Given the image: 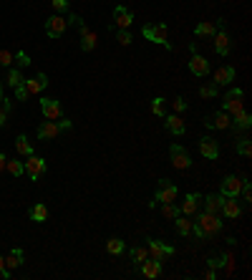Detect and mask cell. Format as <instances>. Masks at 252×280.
I'll return each instance as SVG.
<instances>
[{"instance_id":"cell-23","label":"cell","mask_w":252,"mask_h":280,"mask_svg":"<svg viewBox=\"0 0 252 280\" xmlns=\"http://www.w3.org/2000/svg\"><path fill=\"white\" fill-rule=\"evenodd\" d=\"M199 202H202V197H199V194H194V192H189V194H187V199H184V205L179 207V212H184V215H194V212H197V207H199Z\"/></svg>"},{"instance_id":"cell-8","label":"cell","mask_w":252,"mask_h":280,"mask_svg":"<svg viewBox=\"0 0 252 280\" xmlns=\"http://www.w3.org/2000/svg\"><path fill=\"white\" fill-rule=\"evenodd\" d=\"M169 156H172V164H174L177 169H189V164H192V159H189L187 149H184V146H179V144H172Z\"/></svg>"},{"instance_id":"cell-50","label":"cell","mask_w":252,"mask_h":280,"mask_svg":"<svg viewBox=\"0 0 252 280\" xmlns=\"http://www.w3.org/2000/svg\"><path fill=\"white\" fill-rule=\"evenodd\" d=\"M3 99H5V96H3V84H0V104H3Z\"/></svg>"},{"instance_id":"cell-15","label":"cell","mask_w":252,"mask_h":280,"mask_svg":"<svg viewBox=\"0 0 252 280\" xmlns=\"http://www.w3.org/2000/svg\"><path fill=\"white\" fill-rule=\"evenodd\" d=\"M240 189H242V179L240 177H225L220 194L222 197H240Z\"/></svg>"},{"instance_id":"cell-11","label":"cell","mask_w":252,"mask_h":280,"mask_svg":"<svg viewBox=\"0 0 252 280\" xmlns=\"http://www.w3.org/2000/svg\"><path fill=\"white\" fill-rule=\"evenodd\" d=\"M46 86H48V76H46V73H35L33 78L23 81V89L28 91V96H30V94H40Z\"/></svg>"},{"instance_id":"cell-16","label":"cell","mask_w":252,"mask_h":280,"mask_svg":"<svg viewBox=\"0 0 252 280\" xmlns=\"http://www.w3.org/2000/svg\"><path fill=\"white\" fill-rule=\"evenodd\" d=\"M222 212H225V217H230V220H237L240 215H242V207L237 205V197H222V207H220Z\"/></svg>"},{"instance_id":"cell-18","label":"cell","mask_w":252,"mask_h":280,"mask_svg":"<svg viewBox=\"0 0 252 280\" xmlns=\"http://www.w3.org/2000/svg\"><path fill=\"white\" fill-rule=\"evenodd\" d=\"M58 134H61V127H58L56 122H51V119L38 127V139H40V141H46V139H56Z\"/></svg>"},{"instance_id":"cell-44","label":"cell","mask_w":252,"mask_h":280,"mask_svg":"<svg viewBox=\"0 0 252 280\" xmlns=\"http://www.w3.org/2000/svg\"><path fill=\"white\" fill-rule=\"evenodd\" d=\"M15 61H18V68L30 66V58H28V53H25V51H18V53H15Z\"/></svg>"},{"instance_id":"cell-42","label":"cell","mask_w":252,"mask_h":280,"mask_svg":"<svg viewBox=\"0 0 252 280\" xmlns=\"http://www.w3.org/2000/svg\"><path fill=\"white\" fill-rule=\"evenodd\" d=\"M51 5L56 13H68V0H51Z\"/></svg>"},{"instance_id":"cell-48","label":"cell","mask_w":252,"mask_h":280,"mask_svg":"<svg viewBox=\"0 0 252 280\" xmlns=\"http://www.w3.org/2000/svg\"><path fill=\"white\" fill-rule=\"evenodd\" d=\"M15 96H18V101H25V99H28V91L23 89V84H20V86H15Z\"/></svg>"},{"instance_id":"cell-27","label":"cell","mask_w":252,"mask_h":280,"mask_svg":"<svg viewBox=\"0 0 252 280\" xmlns=\"http://www.w3.org/2000/svg\"><path fill=\"white\" fill-rule=\"evenodd\" d=\"M96 41H99L96 33H91V30H83L81 33V48L83 51H94L96 48Z\"/></svg>"},{"instance_id":"cell-13","label":"cell","mask_w":252,"mask_h":280,"mask_svg":"<svg viewBox=\"0 0 252 280\" xmlns=\"http://www.w3.org/2000/svg\"><path fill=\"white\" fill-rule=\"evenodd\" d=\"M199 151H202V156H207V159H217V156H220V144H217L212 137H202V139H199Z\"/></svg>"},{"instance_id":"cell-43","label":"cell","mask_w":252,"mask_h":280,"mask_svg":"<svg viewBox=\"0 0 252 280\" xmlns=\"http://www.w3.org/2000/svg\"><path fill=\"white\" fill-rule=\"evenodd\" d=\"M13 61H15V56H13L10 51H0V66H8V68H10Z\"/></svg>"},{"instance_id":"cell-24","label":"cell","mask_w":252,"mask_h":280,"mask_svg":"<svg viewBox=\"0 0 252 280\" xmlns=\"http://www.w3.org/2000/svg\"><path fill=\"white\" fill-rule=\"evenodd\" d=\"M23 258H25V255H23V250H20V248H13V250H10V255L5 258V268H8V270L20 268V265H23Z\"/></svg>"},{"instance_id":"cell-34","label":"cell","mask_w":252,"mask_h":280,"mask_svg":"<svg viewBox=\"0 0 252 280\" xmlns=\"http://www.w3.org/2000/svg\"><path fill=\"white\" fill-rule=\"evenodd\" d=\"M23 81H25V78H23V73H20V68H18V66L8 71V86H10V89H15V86H20Z\"/></svg>"},{"instance_id":"cell-33","label":"cell","mask_w":252,"mask_h":280,"mask_svg":"<svg viewBox=\"0 0 252 280\" xmlns=\"http://www.w3.org/2000/svg\"><path fill=\"white\" fill-rule=\"evenodd\" d=\"M174 227H177V232H179L182 237H187V235L192 232V220H187V217H174Z\"/></svg>"},{"instance_id":"cell-20","label":"cell","mask_w":252,"mask_h":280,"mask_svg":"<svg viewBox=\"0 0 252 280\" xmlns=\"http://www.w3.org/2000/svg\"><path fill=\"white\" fill-rule=\"evenodd\" d=\"M189 71H192L194 76H207V73H209V61L194 53V56L189 58Z\"/></svg>"},{"instance_id":"cell-3","label":"cell","mask_w":252,"mask_h":280,"mask_svg":"<svg viewBox=\"0 0 252 280\" xmlns=\"http://www.w3.org/2000/svg\"><path fill=\"white\" fill-rule=\"evenodd\" d=\"M23 174H28V177L35 182L38 177L46 174V162H43L40 156H35V154L25 156V162H23Z\"/></svg>"},{"instance_id":"cell-12","label":"cell","mask_w":252,"mask_h":280,"mask_svg":"<svg viewBox=\"0 0 252 280\" xmlns=\"http://www.w3.org/2000/svg\"><path fill=\"white\" fill-rule=\"evenodd\" d=\"M114 20H116V28L119 30H126V28L134 23V13L129 8H124V5H116L114 8Z\"/></svg>"},{"instance_id":"cell-6","label":"cell","mask_w":252,"mask_h":280,"mask_svg":"<svg viewBox=\"0 0 252 280\" xmlns=\"http://www.w3.org/2000/svg\"><path fill=\"white\" fill-rule=\"evenodd\" d=\"M66 25H68V20L56 13V15H51V18L46 20V35H48V38H61V35L66 33Z\"/></svg>"},{"instance_id":"cell-2","label":"cell","mask_w":252,"mask_h":280,"mask_svg":"<svg viewBox=\"0 0 252 280\" xmlns=\"http://www.w3.org/2000/svg\"><path fill=\"white\" fill-rule=\"evenodd\" d=\"M146 250H149V258H154V260H166V258H172L174 255V248L172 245H166V243H161V240H146Z\"/></svg>"},{"instance_id":"cell-25","label":"cell","mask_w":252,"mask_h":280,"mask_svg":"<svg viewBox=\"0 0 252 280\" xmlns=\"http://www.w3.org/2000/svg\"><path fill=\"white\" fill-rule=\"evenodd\" d=\"M220 207H222V194H207V199H204V212L217 215Z\"/></svg>"},{"instance_id":"cell-47","label":"cell","mask_w":252,"mask_h":280,"mask_svg":"<svg viewBox=\"0 0 252 280\" xmlns=\"http://www.w3.org/2000/svg\"><path fill=\"white\" fill-rule=\"evenodd\" d=\"M189 235H194V237H199V240H209L207 235H204V230L199 227V225H192V232Z\"/></svg>"},{"instance_id":"cell-32","label":"cell","mask_w":252,"mask_h":280,"mask_svg":"<svg viewBox=\"0 0 252 280\" xmlns=\"http://www.w3.org/2000/svg\"><path fill=\"white\" fill-rule=\"evenodd\" d=\"M15 149H18V154H23V156H30V154H33V146H30V141H28L25 134H20V137L15 139Z\"/></svg>"},{"instance_id":"cell-19","label":"cell","mask_w":252,"mask_h":280,"mask_svg":"<svg viewBox=\"0 0 252 280\" xmlns=\"http://www.w3.org/2000/svg\"><path fill=\"white\" fill-rule=\"evenodd\" d=\"M235 68L232 66H222V68H217L215 71V81L212 84H217V86H227V84H232L235 81Z\"/></svg>"},{"instance_id":"cell-39","label":"cell","mask_w":252,"mask_h":280,"mask_svg":"<svg viewBox=\"0 0 252 280\" xmlns=\"http://www.w3.org/2000/svg\"><path fill=\"white\" fill-rule=\"evenodd\" d=\"M5 169H8L13 177H20V174H23V162H15V159H13V162L5 164Z\"/></svg>"},{"instance_id":"cell-29","label":"cell","mask_w":252,"mask_h":280,"mask_svg":"<svg viewBox=\"0 0 252 280\" xmlns=\"http://www.w3.org/2000/svg\"><path fill=\"white\" fill-rule=\"evenodd\" d=\"M215 23H209V20H204V23H199L197 28H194V35H199V38H212L215 35Z\"/></svg>"},{"instance_id":"cell-26","label":"cell","mask_w":252,"mask_h":280,"mask_svg":"<svg viewBox=\"0 0 252 280\" xmlns=\"http://www.w3.org/2000/svg\"><path fill=\"white\" fill-rule=\"evenodd\" d=\"M28 217L33 220V222H46L48 220V207L46 205H35V207H30V212H28Z\"/></svg>"},{"instance_id":"cell-37","label":"cell","mask_w":252,"mask_h":280,"mask_svg":"<svg viewBox=\"0 0 252 280\" xmlns=\"http://www.w3.org/2000/svg\"><path fill=\"white\" fill-rule=\"evenodd\" d=\"M10 101L8 99H3V104H0V127H5L8 124V114H10Z\"/></svg>"},{"instance_id":"cell-10","label":"cell","mask_w":252,"mask_h":280,"mask_svg":"<svg viewBox=\"0 0 252 280\" xmlns=\"http://www.w3.org/2000/svg\"><path fill=\"white\" fill-rule=\"evenodd\" d=\"M212 38H215V51H217L220 56H227V53H230V35H227L222 20H220V30H215Z\"/></svg>"},{"instance_id":"cell-46","label":"cell","mask_w":252,"mask_h":280,"mask_svg":"<svg viewBox=\"0 0 252 280\" xmlns=\"http://www.w3.org/2000/svg\"><path fill=\"white\" fill-rule=\"evenodd\" d=\"M0 278H3V280H10V270L5 268V258H3V255H0Z\"/></svg>"},{"instance_id":"cell-35","label":"cell","mask_w":252,"mask_h":280,"mask_svg":"<svg viewBox=\"0 0 252 280\" xmlns=\"http://www.w3.org/2000/svg\"><path fill=\"white\" fill-rule=\"evenodd\" d=\"M129 253H131V260H134V263H139V265H141V263H144V260L149 258V250H146V248H141V245L131 248Z\"/></svg>"},{"instance_id":"cell-30","label":"cell","mask_w":252,"mask_h":280,"mask_svg":"<svg viewBox=\"0 0 252 280\" xmlns=\"http://www.w3.org/2000/svg\"><path fill=\"white\" fill-rule=\"evenodd\" d=\"M230 263H232L230 255H209V260H207L209 268H227V270H230Z\"/></svg>"},{"instance_id":"cell-21","label":"cell","mask_w":252,"mask_h":280,"mask_svg":"<svg viewBox=\"0 0 252 280\" xmlns=\"http://www.w3.org/2000/svg\"><path fill=\"white\" fill-rule=\"evenodd\" d=\"M141 273H144V278H159L161 275V260H154V258H146L144 263H141Z\"/></svg>"},{"instance_id":"cell-5","label":"cell","mask_w":252,"mask_h":280,"mask_svg":"<svg viewBox=\"0 0 252 280\" xmlns=\"http://www.w3.org/2000/svg\"><path fill=\"white\" fill-rule=\"evenodd\" d=\"M177 199V184L169 182V179H159L156 184V197H154V202H174Z\"/></svg>"},{"instance_id":"cell-22","label":"cell","mask_w":252,"mask_h":280,"mask_svg":"<svg viewBox=\"0 0 252 280\" xmlns=\"http://www.w3.org/2000/svg\"><path fill=\"white\" fill-rule=\"evenodd\" d=\"M184 119L179 116V114H174V116H166V132L169 134H174V137H182L184 134Z\"/></svg>"},{"instance_id":"cell-41","label":"cell","mask_w":252,"mask_h":280,"mask_svg":"<svg viewBox=\"0 0 252 280\" xmlns=\"http://www.w3.org/2000/svg\"><path fill=\"white\" fill-rule=\"evenodd\" d=\"M151 111H154L156 116H164V99H161V96H156V99L151 101Z\"/></svg>"},{"instance_id":"cell-28","label":"cell","mask_w":252,"mask_h":280,"mask_svg":"<svg viewBox=\"0 0 252 280\" xmlns=\"http://www.w3.org/2000/svg\"><path fill=\"white\" fill-rule=\"evenodd\" d=\"M124 250H126L124 240H119V237H111V240H106V253H109V255H121Z\"/></svg>"},{"instance_id":"cell-38","label":"cell","mask_w":252,"mask_h":280,"mask_svg":"<svg viewBox=\"0 0 252 280\" xmlns=\"http://www.w3.org/2000/svg\"><path fill=\"white\" fill-rule=\"evenodd\" d=\"M199 96H202V99H215V96H217V84H204V86L199 89Z\"/></svg>"},{"instance_id":"cell-17","label":"cell","mask_w":252,"mask_h":280,"mask_svg":"<svg viewBox=\"0 0 252 280\" xmlns=\"http://www.w3.org/2000/svg\"><path fill=\"white\" fill-rule=\"evenodd\" d=\"M252 127V116L242 109V111H237L235 114V119H232V122H230V129H235V132H247Z\"/></svg>"},{"instance_id":"cell-36","label":"cell","mask_w":252,"mask_h":280,"mask_svg":"<svg viewBox=\"0 0 252 280\" xmlns=\"http://www.w3.org/2000/svg\"><path fill=\"white\" fill-rule=\"evenodd\" d=\"M161 215H164L166 220H174V217H179V207H174V202H164Z\"/></svg>"},{"instance_id":"cell-7","label":"cell","mask_w":252,"mask_h":280,"mask_svg":"<svg viewBox=\"0 0 252 280\" xmlns=\"http://www.w3.org/2000/svg\"><path fill=\"white\" fill-rule=\"evenodd\" d=\"M40 109H43V116L46 119H51V122H58V119L63 116V106H61V101H56V99H40Z\"/></svg>"},{"instance_id":"cell-45","label":"cell","mask_w":252,"mask_h":280,"mask_svg":"<svg viewBox=\"0 0 252 280\" xmlns=\"http://www.w3.org/2000/svg\"><path fill=\"white\" fill-rule=\"evenodd\" d=\"M172 106H174V114H184V111H187V101H184V99H174Z\"/></svg>"},{"instance_id":"cell-14","label":"cell","mask_w":252,"mask_h":280,"mask_svg":"<svg viewBox=\"0 0 252 280\" xmlns=\"http://www.w3.org/2000/svg\"><path fill=\"white\" fill-rule=\"evenodd\" d=\"M230 122L232 119L227 116V111H217V114H212V116H207V129H230Z\"/></svg>"},{"instance_id":"cell-40","label":"cell","mask_w":252,"mask_h":280,"mask_svg":"<svg viewBox=\"0 0 252 280\" xmlns=\"http://www.w3.org/2000/svg\"><path fill=\"white\" fill-rule=\"evenodd\" d=\"M116 41H119L121 46H129V43L134 41V35H131L129 30H119V33H116Z\"/></svg>"},{"instance_id":"cell-1","label":"cell","mask_w":252,"mask_h":280,"mask_svg":"<svg viewBox=\"0 0 252 280\" xmlns=\"http://www.w3.org/2000/svg\"><path fill=\"white\" fill-rule=\"evenodd\" d=\"M141 33H144L146 41L159 43V46H164L166 51H172V43L166 41V35H169V28H166L164 23H156V25H144V28H141Z\"/></svg>"},{"instance_id":"cell-9","label":"cell","mask_w":252,"mask_h":280,"mask_svg":"<svg viewBox=\"0 0 252 280\" xmlns=\"http://www.w3.org/2000/svg\"><path fill=\"white\" fill-rule=\"evenodd\" d=\"M225 111H230V114H237V111H242V89H230L227 94H225Z\"/></svg>"},{"instance_id":"cell-4","label":"cell","mask_w":252,"mask_h":280,"mask_svg":"<svg viewBox=\"0 0 252 280\" xmlns=\"http://www.w3.org/2000/svg\"><path fill=\"white\" fill-rule=\"evenodd\" d=\"M197 225L204 230V235H207V237H212V235H217V232L222 230L220 217H217V215H212V212H202V215H197Z\"/></svg>"},{"instance_id":"cell-31","label":"cell","mask_w":252,"mask_h":280,"mask_svg":"<svg viewBox=\"0 0 252 280\" xmlns=\"http://www.w3.org/2000/svg\"><path fill=\"white\" fill-rule=\"evenodd\" d=\"M235 149L245 156V159H250L252 156V141L247 139V137H242V139H235Z\"/></svg>"},{"instance_id":"cell-49","label":"cell","mask_w":252,"mask_h":280,"mask_svg":"<svg viewBox=\"0 0 252 280\" xmlns=\"http://www.w3.org/2000/svg\"><path fill=\"white\" fill-rule=\"evenodd\" d=\"M5 164H8V156H5L3 151H0V172H3V169H5Z\"/></svg>"}]
</instances>
